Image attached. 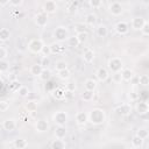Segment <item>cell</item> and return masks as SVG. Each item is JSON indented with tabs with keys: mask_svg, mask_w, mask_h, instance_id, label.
Masks as SVG:
<instances>
[{
	"mask_svg": "<svg viewBox=\"0 0 149 149\" xmlns=\"http://www.w3.org/2000/svg\"><path fill=\"white\" fill-rule=\"evenodd\" d=\"M88 116V121L92 123V125H101L104 123L105 119H106V115H105V112L101 109V108H94L90 112V114H87Z\"/></svg>",
	"mask_w": 149,
	"mask_h": 149,
	"instance_id": "cell-1",
	"label": "cell"
},
{
	"mask_svg": "<svg viewBox=\"0 0 149 149\" xmlns=\"http://www.w3.org/2000/svg\"><path fill=\"white\" fill-rule=\"evenodd\" d=\"M43 47H44V42L41 38H31L27 43L28 50L33 54H41V50H42Z\"/></svg>",
	"mask_w": 149,
	"mask_h": 149,
	"instance_id": "cell-2",
	"label": "cell"
},
{
	"mask_svg": "<svg viewBox=\"0 0 149 149\" xmlns=\"http://www.w3.org/2000/svg\"><path fill=\"white\" fill-rule=\"evenodd\" d=\"M122 69H123V63L119 57H112L107 63V70L111 71L112 73L120 72Z\"/></svg>",
	"mask_w": 149,
	"mask_h": 149,
	"instance_id": "cell-3",
	"label": "cell"
},
{
	"mask_svg": "<svg viewBox=\"0 0 149 149\" xmlns=\"http://www.w3.org/2000/svg\"><path fill=\"white\" fill-rule=\"evenodd\" d=\"M52 120L56 126H65L68 121V113L64 111H58L52 115Z\"/></svg>",
	"mask_w": 149,
	"mask_h": 149,
	"instance_id": "cell-4",
	"label": "cell"
},
{
	"mask_svg": "<svg viewBox=\"0 0 149 149\" xmlns=\"http://www.w3.org/2000/svg\"><path fill=\"white\" fill-rule=\"evenodd\" d=\"M54 37H56V40L59 41V42L68 40V37H69V31H68L66 27H64V26L57 27V28L54 30Z\"/></svg>",
	"mask_w": 149,
	"mask_h": 149,
	"instance_id": "cell-5",
	"label": "cell"
},
{
	"mask_svg": "<svg viewBox=\"0 0 149 149\" xmlns=\"http://www.w3.org/2000/svg\"><path fill=\"white\" fill-rule=\"evenodd\" d=\"M114 112H115L118 115L127 116V115H129L130 112H132V106H130V104H128V102H123V104L116 106V107L114 108Z\"/></svg>",
	"mask_w": 149,
	"mask_h": 149,
	"instance_id": "cell-6",
	"label": "cell"
},
{
	"mask_svg": "<svg viewBox=\"0 0 149 149\" xmlns=\"http://www.w3.org/2000/svg\"><path fill=\"white\" fill-rule=\"evenodd\" d=\"M34 22L37 27L44 28L48 23V14H45L44 12H40L34 16Z\"/></svg>",
	"mask_w": 149,
	"mask_h": 149,
	"instance_id": "cell-7",
	"label": "cell"
},
{
	"mask_svg": "<svg viewBox=\"0 0 149 149\" xmlns=\"http://www.w3.org/2000/svg\"><path fill=\"white\" fill-rule=\"evenodd\" d=\"M108 12H109L113 16H119V15L122 14L123 7H122V5H121L120 2L113 1V2H111L109 6H108Z\"/></svg>",
	"mask_w": 149,
	"mask_h": 149,
	"instance_id": "cell-8",
	"label": "cell"
},
{
	"mask_svg": "<svg viewBox=\"0 0 149 149\" xmlns=\"http://www.w3.org/2000/svg\"><path fill=\"white\" fill-rule=\"evenodd\" d=\"M57 8H58V6H57L56 1H54V0H47L43 3V12L45 14H54L57 10Z\"/></svg>",
	"mask_w": 149,
	"mask_h": 149,
	"instance_id": "cell-9",
	"label": "cell"
},
{
	"mask_svg": "<svg viewBox=\"0 0 149 149\" xmlns=\"http://www.w3.org/2000/svg\"><path fill=\"white\" fill-rule=\"evenodd\" d=\"M135 109L137 112V114L140 115H144L149 112V105L146 100H140L136 102V106H135Z\"/></svg>",
	"mask_w": 149,
	"mask_h": 149,
	"instance_id": "cell-10",
	"label": "cell"
},
{
	"mask_svg": "<svg viewBox=\"0 0 149 149\" xmlns=\"http://www.w3.org/2000/svg\"><path fill=\"white\" fill-rule=\"evenodd\" d=\"M147 22V20L142 16H135L133 17L132 22H130V26L134 30H141V28L143 27V24Z\"/></svg>",
	"mask_w": 149,
	"mask_h": 149,
	"instance_id": "cell-11",
	"label": "cell"
},
{
	"mask_svg": "<svg viewBox=\"0 0 149 149\" xmlns=\"http://www.w3.org/2000/svg\"><path fill=\"white\" fill-rule=\"evenodd\" d=\"M115 31L120 35H126L129 31V24L126 21H120L115 24Z\"/></svg>",
	"mask_w": 149,
	"mask_h": 149,
	"instance_id": "cell-12",
	"label": "cell"
},
{
	"mask_svg": "<svg viewBox=\"0 0 149 149\" xmlns=\"http://www.w3.org/2000/svg\"><path fill=\"white\" fill-rule=\"evenodd\" d=\"M95 76L98 78V80L100 81H106L109 77V71L107 70V68H99L97 71H95Z\"/></svg>",
	"mask_w": 149,
	"mask_h": 149,
	"instance_id": "cell-13",
	"label": "cell"
},
{
	"mask_svg": "<svg viewBox=\"0 0 149 149\" xmlns=\"http://www.w3.org/2000/svg\"><path fill=\"white\" fill-rule=\"evenodd\" d=\"M94 56H95V54H94V51L92 49H90V48H85L84 49V51H83V61L85 63H92L94 61Z\"/></svg>",
	"mask_w": 149,
	"mask_h": 149,
	"instance_id": "cell-14",
	"label": "cell"
},
{
	"mask_svg": "<svg viewBox=\"0 0 149 149\" xmlns=\"http://www.w3.org/2000/svg\"><path fill=\"white\" fill-rule=\"evenodd\" d=\"M35 129H36V132H38V133H44V132H47V130L49 129V123H48V121L44 120V119L37 120V121H36V125H35Z\"/></svg>",
	"mask_w": 149,
	"mask_h": 149,
	"instance_id": "cell-15",
	"label": "cell"
},
{
	"mask_svg": "<svg viewBox=\"0 0 149 149\" xmlns=\"http://www.w3.org/2000/svg\"><path fill=\"white\" fill-rule=\"evenodd\" d=\"M2 127L7 132H13L15 128H16V121L14 119H6L3 122H2Z\"/></svg>",
	"mask_w": 149,
	"mask_h": 149,
	"instance_id": "cell-16",
	"label": "cell"
},
{
	"mask_svg": "<svg viewBox=\"0 0 149 149\" xmlns=\"http://www.w3.org/2000/svg\"><path fill=\"white\" fill-rule=\"evenodd\" d=\"M66 136V127L65 126H56L55 128V139L63 140Z\"/></svg>",
	"mask_w": 149,
	"mask_h": 149,
	"instance_id": "cell-17",
	"label": "cell"
},
{
	"mask_svg": "<svg viewBox=\"0 0 149 149\" xmlns=\"http://www.w3.org/2000/svg\"><path fill=\"white\" fill-rule=\"evenodd\" d=\"M88 121V116H87V113L86 112H78L76 114V122L77 125H85L86 122Z\"/></svg>",
	"mask_w": 149,
	"mask_h": 149,
	"instance_id": "cell-18",
	"label": "cell"
},
{
	"mask_svg": "<svg viewBox=\"0 0 149 149\" xmlns=\"http://www.w3.org/2000/svg\"><path fill=\"white\" fill-rule=\"evenodd\" d=\"M14 148L15 149H26L28 147V141L23 137H17L14 140Z\"/></svg>",
	"mask_w": 149,
	"mask_h": 149,
	"instance_id": "cell-19",
	"label": "cell"
},
{
	"mask_svg": "<svg viewBox=\"0 0 149 149\" xmlns=\"http://www.w3.org/2000/svg\"><path fill=\"white\" fill-rule=\"evenodd\" d=\"M120 74H121V79L123 80V81H129L132 78H133V76H134V73H133V71L130 70V69H122L121 71H120Z\"/></svg>",
	"mask_w": 149,
	"mask_h": 149,
	"instance_id": "cell-20",
	"label": "cell"
},
{
	"mask_svg": "<svg viewBox=\"0 0 149 149\" xmlns=\"http://www.w3.org/2000/svg\"><path fill=\"white\" fill-rule=\"evenodd\" d=\"M97 35H98V37H101V38L107 37L108 36V28L105 24H99L97 27Z\"/></svg>",
	"mask_w": 149,
	"mask_h": 149,
	"instance_id": "cell-21",
	"label": "cell"
},
{
	"mask_svg": "<svg viewBox=\"0 0 149 149\" xmlns=\"http://www.w3.org/2000/svg\"><path fill=\"white\" fill-rule=\"evenodd\" d=\"M42 70H43V68L41 66V64H40V63H36V64H33V65L30 66V69H29V72H30V74H31V76L38 77V76L41 74Z\"/></svg>",
	"mask_w": 149,
	"mask_h": 149,
	"instance_id": "cell-22",
	"label": "cell"
},
{
	"mask_svg": "<svg viewBox=\"0 0 149 149\" xmlns=\"http://www.w3.org/2000/svg\"><path fill=\"white\" fill-rule=\"evenodd\" d=\"M49 47H50V51H51V54H61V52L64 50L63 45H62L59 42H52Z\"/></svg>",
	"mask_w": 149,
	"mask_h": 149,
	"instance_id": "cell-23",
	"label": "cell"
},
{
	"mask_svg": "<svg viewBox=\"0 0 149 149\" xmlns=\"http://www.w3.org/2000/svg\"><path fill=\"white\" fill-rule=\"evenodd\" d=\"M97 20H98V17H97V15H95L94 13H88V14H86V16H85V23L88 24V26L95 24V23H97Z\"/></svg>",
	"mask_w": 149,
	"mask_h": 149,
	"instance_id": "cell-24",
	"label": "cell"
},
{
	"mask_svg": "<svg viewBox=\"0 0 149 149\" xmlns=\"http://www.w3.org/2000/svg\"><path fill=\"white\" fill-rule=\"evenodd\" d=\"M80 98H81L84 101H86V102L92 101V100L94 99V91H87V90H85V91L81 93Z\"/></svg>",
	"mask_w": 149,
	"mask_h": 149,
	"instance_id": "cell-25",
	"label": "cell"
},
{
	"mask_svg": "<svg viewBox=\"0 0 149 149\" xmlns=\"http://www.w3.org/2000/svg\"><path fill=\"white\" fill-rule=\"evenodd\" d=\"M51 149H65V142H64V140L55 139L51 142Z\"/></svg>",
	"mask_w": 149,
	"mask_h": 149,
	"instance_id": "cell-26",
	"label": "cell"
},
{
	"mask_svg": "<svg viewBox=\"0 0 149 149\" xmlns=\"http://www.w3.org/2000/svg\"><path fill=\"white\" fill-rule=\"evenodd\" d=\"M84 86H85V90L87 91H94L97 88V81L94 79H86L84 83Z\"/></svg>",
	"mask_w": 149,
	"mask_h": 149,
	"instance_id": "cell-27",
	"label": "cell"
},
{
	"mask_svg": "<svg viewBox=\"0 0 149 149\" xmlns=\"http://www.w3.org/2000/svg\"><path fill=\"white\" fill-rule=\"evenodd\" d=\"M26 109L28 111V113H31V112H36L37 109V101H31V100H28L24 105Z\"/></svg>",
	"mask_w": 149,
	"mask_h": 149,
	"instance_id": "cell-28",
	"label": "cell"
},
{
	"mask_svg": "<svg viewBox=\"0 0 149 149\" xmlns=\"http://www.w3.org/2000/svg\"><path fill=\"white\" fill-rule=\"evenodd\" d=\"M10 37V30L8 28H1L0 29V41L5 42L7 40H9Z\"/></svg>",
	"mask_w": 149,
	"mask_h": 149,
	"instance_id": "cell-29",
	"label": "cell"
},
{
	"mask_svg": "<svg viewBox=\"0 0 149 149\" xmlns=\"http://www.w3.org/2000/svg\"><path fill=\"white\" fill-rule=\"evenodd\" d=\"M78 6H79V2H78V1H71V2H69L68 6H66V12L70 13V14H72V13H74V12L77 10Z\"/></svg>",
	"mask_w": 149,
	"mask_h": 149,
	"instance_id": "cell-30",
	"label": "cell"
},
{
	"mask_svg": "<svg viewBox=\"0 0 149 149\" xmlns=\"http://www.w3.org/2000/svg\"><path fill=\"white\" fill-rule=\"evenodd\" d=\"M50 77H51V71H50L49 69H43L42 72H41V74L38 76V78H40L41 80H43V81L49 80Z\"/></svg>",
	"mask_w": 149,
	"mask_h": 149,
	"instance_id": "cell-31",
	"label": "cell"
},
{
	"mask_svg": "<svg viewBox=\"0 0 149 149\" xmlns=\"http://www.w3.org/2000/svg\"><path fill=\"white\" fill-rule=\"evenodd\" d=\"M136 136H139V137L142 139V140H146V139L149 136V132H148V129L144 128V127L139 128L137 132H136Z\"/></svg>",
	"mask_w": 149,
	"mask_h": 149,
	"instance_id": "cell-32",
	"label": "cell"
},
{
	"mask_svg": "<svg viewBox=\"0 0 149 149\" xmlns=\"http://www.w3.org/2000/svg\"><path fill=\"white\" fill-rule=\"evenodd\" d=\"M143 141H144V140H142V139H140L139 136L134 135L133 139H132V147H135V148H139V149H140V148L143 146Z\"/></svg>",
	"mask_w": 149,
	"mask_h": 149,
	"instance_id": "cell-33",
	"label": "cell"
},
{
	"mask_svg": "<svg viewBox=\"0 0 149 149\" xmlns=\"http://www.w3.org/2000/svg\"><path fill=\"white\" fill-rule=\"evenodd\" d=\"M16 93H17L21 98H27V97H28V94H29L30 92H29V90H28V87H27V86L21 85V86L19 87V90L16 91Z\"/></svg>",
	"mask_w": 149,
	"mask_h": 149,
	"instance_id": "cell-34",
	"label": "cell"
},
{
	"mask_svg": "<svg viewBox=\"0 0 149 149\" xmlns=\"http://www.w3.org/2000/svg\"><path fill=\"white\" fill-rule=\"evenodd\" d=\"M68 69V63L65 61H57L56 64H55V70L58 72V71H62V70H65Z\"/></svg>",
	"mask_w": 149,
	"mask_h": 149,
	"instance_id": "cell-35",
	"label": "cell"
},
{
	"mask_svg": "<svg viewBox=\"0 0 149 149\" xmlns=\"http://www.w3.org/2000/svg\"><path fill=\"white\" fill-rule=\"evenodd\" d=\"M68 45L71 47V48H77V47L79 45V42H78L76 35H73V36H69V37H68Z\"/></svg>",
	"mask_w": 149,
	"mask_h": 149,
	"instance_id": "cell-36",
	"label": "cell"
},
{
	"mask_svg": "<svg viewBox=\"0 0 149 149\" xmlns=\"http://www.w3.org/2000/svg\"><path fill=\"white\" fill-rule=\"evenodd\" d=\"M64 93H65V90H64V88L58 87V88H56V90L54 91L52 95H54V98H56V99L61 100V99H64Z\"/></svg>",
	"mask_w": 149,
	"mask_h": 149,
	"instance_id": "cell-37",
	"label": "cell"
},
{
	"mask_svg": "<svg viewBox=\"0 0 149 149\" xmlns=\"http://www.w3.org/2000/svg\"><path fill=\"white\" fill-rule=\"evenodd\" d=\"M58 77L63 80H68L70 77H71V72L69 69H65V70H62V71H58Z\"/></svg>",
	"mask_w": 149,
	"mask_h": 149,
	"instance_id": "cell-38",
	"label": "cell"
},
{
	"mask_svg": "<svg viewBox=\"0 0 149 149\" xmlns=\"http://www.w3.org/2000/svg\"><path fill=\"white\" fill-rule=\"evenodd\" d=\"M76 37H77V40H78V42H79V44H80V43H84V42L87 41V38H88V34H87V31L78 33V34L76 35Z\"/></svg>",
	"mask_w": 149,
	"mask_h": 149,
	"instance_id": "cell-39",
	"label": "cell"
},
{
	"mask_svg": "<svg viewBox=\"0 0 149 149\" xmlns=\"http://www.w3.org/2000/svg\"><path fill=\"white\" fill-rule=\"evenodd\" d=\"M137 78H139V84L141 86H148L149 85V77L147 74H140Z\"/></svg>",
	"mask_w": 149,
	"mask_h": 149,
	"instance_id": "cell-40",
	"label": "cell"
},
{
	"mask_svg": "<svg viewBox=\"0 0 149 149\" xmlns=\"http://www.w3.org/2000/svg\"><path fill=\"white\" fill-rule=\"evenodd\" d=\"M10 107V102L8 100H0V112H6Z\"/></svg>",
	"mask_w": 149,
	"mask_h": 149,
	"instance_id": "cell-41",
	"label": "cell"
},
{
	"mask_svg": "<svg viewBox=\"0 0 149 149\" xmlns=\"http://www.w3.org/2000/svg\"><path fill=\"white\" fill-rule=\"evenodd\" d=\"M9 69V63L5 61H0V72H7Z\"/></svg>",
	"mask_w": 149,
	"mask_h": 149,
	"instance_id": "cell-42",
	"label": "cell"
},
{
	"mask_svg": "<svg viewBox=\"0 0 149 149\" xmlns=\"http://www.w3.org/2000/svg\"><path fill=\"white\" fill-rule=\"evenodd\" d=\"M20 86H21V85H20V83H19L17 80H13V81L9 83V90L13 91V92H16Z\"/></svg>",
	"mask_w": 149,
	"mask_h": 149,
	"instance_id": "cell-43",
	"label": "cell"
},
{
	"mask_svg": "<svg viewBox=\"0 0 149 149\" xmlns=\"http://www.w3.org/2000/svg\"><path fill=\"white\" fill-rule=\"evenodd\" d=\"M50 58L49 57H42V59H41V62H40V64H41V66L43 68V69H48V66L50 65Z\"/></svg>",
	"mask_w": 149,
	"mask_h": 149,
	"instance_id": "cell-44",
	"label": "cell"
},
{
	"mask_svg": "<svg viewBox=\"0 0 149 149\" xmlns=\"http://www.w3.org/2000/svg\"><path fill=\"white\" fill-rule=\"evenodd\" d=\"M8 56V51L5 47H1L0 45V61H5Z\"/></svg>",
	"mask_w": 149,
	"mask_h": 149,
	"instance_id": "cell-45",
	"label": "cell"
},
{
	"mask_svg": "<svg viewBox=\"0 0 149 149\" xmlns=\"http://www.w3.org/2000/svg\"><path fill=\"white\" fill-rule=\"evenodd\" d=\"M41 54H42V57H49V55L51 54V51H50V47L44 44V47H43L42 50H41Z\"/></svg>",
	"mask_w": 149,
	"mask_h": 149,
	"instance_id": "cell-46",
	"label": "cell"
},
{
	"mask_svg": "<svg viewBox=\"0 0 149 149\" xmlns=\"http://www.w3.org/2000/svg\"><path fill=\"white\" fill-rule=\"evenodd\" d=\"M85 28H86V24H84V23H76V24H74V29L77 30V34H78V33L86 31Z\"/></svg>",
	"mask_w": 149,
	"mask_h": 149,
	"instance_id": "cell-47",
	"label": "cell"
},
{
	"mask_svg": "<svg viewBox=\"0 0 149 149\" xmlns=\"http://www.w3.org/2000/svg\"><path fill=\"white\" fill-rule=\"evenodd\" d=\"M141 33H142L143 36H148V35H149V22H148V21H147V22L143 24V27L141 28Z\"/></svg>",
	"mask_w": 149,
	"mask_h": 149,
	"instance_id": "cell-48",
	"label": "cell"
},
{
	"mask_svg": "<svg viewBox=\"0 0 149 149\" xmlns=\"http://www.w3.org/2000/svg\"><path fill=\"white\" fill-rule=\"evenodd\" d=\"M112 80L115 83V84H119V83H121V74H120V72H115V73H112Z\"/></svg>",
	"mask_w": 149,
	"mask_h": 149,
	"instance_id": "cell-49",
	"label": "cell"
},
{
	"mask_svg": "<svg viewBox=\"0 0 149 149\" xmlns=\"http://www.w3.org/2000/svg\"><path fill=\"white\" fill-rule=\"evenodd\" d=\"M76 88H77V86H76V84H74L73 81H70V83L65 84V90H66V91L74 92V91H76Z\"/></svg>",
	"mask_w": 149,
	"mask_h": 149,
	"instance_id": "cell-50",
	"label": "cell"
},
{
	"mask_svg": "<svg viewBox=\"0 0 149 149\" xmlns=\"http://www.w3.org/2000/svg\"><path fill=\"white\" fill-rule=\"evenodd\" d=\"M88 3H90V6H91L93 9H94V8H99V7L102 5V2H101L100 0H90Z\"/></svg>",
	"mask_w": 149,
	"mask_h": 149,
	"instance_id": "cell-51",
	"label": "cell"
},
{
	"mask_svg": "<svg viewBox=\"0 0 149 149\" xmlns=\"http://www.w3.org/2000/svg\"><path fill=\"white\" fill-rule=\"evenodd\" d=\"M128 98L130 99V101H136L139 99V94L135 91H130L129 94H128Z\"/></svg>",
	"mask_w": 149,
	"mask_h": 149,
	"instance_id": "cell-52",
	"label": "cell"
},
{
	"mask_svg": "<svg viewBox=\"0 0 149 149\" xmlns=\"http://www.w3.org/2000/svg\"><path fill=\"white\" fill-rule=\"evenodd\" d=\"M22 3H23L22 0H12V1H9V5H12V6H20Z\"/></svg>",
	"mask_w": 149,
	"mask_h": 149,
	"instance_id": "cell-53",
	"label": "cell"
},
{
	"mask_svg": "<svg viewBox=\"0 0 149 149\" xmlns=\"http://www.w3.org/2000/svg\"><path fill=\"white\" fill-rule=\"evenodd\" d=\"M130 83H133V85H136V84H139V78L137 77H135V76H133V78L129 80Z\"/></svg>",
	"mask_w": 149,
	"mask_h": 149,
	"instance_id": "cell-54",
	"label": "cell"
},
{
	"mask_svg": "<svg viewBox=\"0 0 149 149\" xmlns=\"http://www.w3.org/2000/svg\"><path fill=\"white\" fill-rule=\"evenodd\" d=\"M2 86H3V81H2V80H1V79H0V88H1V87H2Z\"/></svg>",
	"mask_w": 149,
	"mask_h": 149,
	"instance_id": "cell-55",
	"label": "cell"
},
{
	"mask_svg": "<svg viewBox=\"0 0 149 149\" xmlns=\"http://www.w3.org/2000/svg\"><path fill=\"white\" fill-rule=\"evenodd\" d=\"M129 149H139V148H135V147H130Z\"/></svg>",
	"mask_w": 149,
	"mask_h": 149,
	"instance_id": "cell-56",
	"label": "cell"
}]
</instances>
